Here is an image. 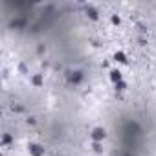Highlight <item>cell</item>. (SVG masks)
<instances>
[{
  "instance_id": "1",
  "label": "cell",
  "mask_w": 156,
  "mask_h": 156,
  "mask_svg": "<svg viewBox=\"0 0 156 156\" xmlns=\"http://www.w3.org/2000/svg\"><path fill=\"white\" fill-rule=\"evenodd\" d=\"M103 138H105V130H103V129H94L92 140H95V142H101Z\"/></svg>"
},
{
  "instance_id": "2",
  "label": "cell",
  "mask_w": 156,
  "mask_h": 156,
  "mask_svg": "<svg viewBox=\"0 0 156 156\" xmlns=\"http://www.w3.org/2000/svg\"><path fill=\"white\" fill-rule=\"evenodd\" d=\"M110 79H112V81L118 84V83H121V72H118V70H112V72H110Z\"/></svg>"
},
{
  "instance_id": "3",
  "label": "cell",
  "mask_w": 156,
  "mask_h": 156,
  "mask_svg": "<svg viewBox=\"0 0 156 156\" xmlns=\"http://www.w3.org/2000/svg\"><path fill=\"white\" fill-rule=\"evenodd\" d=\"M29 151H31V153H33V156H41L44 149H41V147H39V145H29Z\"/></svg>"
},
{
  "instance_id": "4",
  "label": "cell",
  "mask_w": 156,
  "mask_h": 156,
  "mask_svg": "<svg viewBox=\"0 0 156 156\" xmlns=\"http://www.w3.org/2000/svg\"><path fill=\"white\" fill-rule=\"evenodd\" d=\"M114 57H116V61H119V63H127V59H125L123 53H116Z\"/></svg>"
}]
</instances>
